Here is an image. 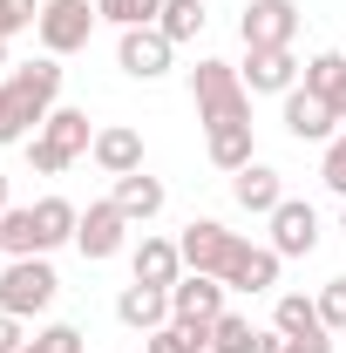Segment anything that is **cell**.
I'll return each mask as SVG.
<instances>
[{"label": "cell", "instance_id": "cell-1", "mask_svg": "<svg viewBox=\"0 0 346 353\" xmlns=\"http://www.w3.org/2000/svg\"><path fill=\"white\" fill-rule=\"evenodd\" d=\"M54 102H61V61H54V54L7 68V75H0V143L41 136V123H48Z\"/></svg>", "mask_w": 346, "mask_h": 353}, {"label": "cell", "instance_id": "cell-2", "mask_svg": "<svg viewBox=\"0 0 346 353\" xmlns=\"http://www.w3.org/2000/svg\"><path fill=\"white\" fill-rule=\"evenodd\" d=\"M190 95H197V123L217 130V123H252V88L231 61H197L190 68Z\"/></svg>", "mask_w": 346, "mask_h": 353}, {"label": "cell", "instance_id": "cell-3", "mask_svg": "<svg viewBox=\"0 0 346 353\" xmlns=\"http://www.w3.org/2000/svg\"><path fill=\"white\" fill-rule=\"evenodd\" d=\"M54 292H61V279H54L48 259H7V265H0V312L34 319V312L54 306Z\"/></svg>", "mask_w": 346, "mask_h": 353}, {"label": "cell", "instance_id": "cell-4", "mask_svg": "<svg viewBox=\"0 0 346 353\" xmlns=\"http://www.w3.org/2000/svg\"><path fill=\"white\" fill-rule=\"evenodd\" d=\"M95 0H41V21H34V41H41V54H82L88 34H95Z\"/></svg>", "mask_w": 346, "mask_h": 353}, {"label": "cell", "instance_id": "cell-5", "mask_svg": "<svg viewBox=\"0 0 346 353\" xmlns=\"http://www.w3.org/2000/svg\"><path fill=\"white\" fill-rule=\"evenodd\" d=\"M224 299H231L224 279H211V272H183V279L170 285V319H176V326H204V333H211L217 319L231 312Z\"/></svg>", "mask_w": 346, "mask_h": 353}, {"label": "cell", "instance_id": "cell-6", "mask_svg": "<svg viewBox=\"0 0 346 353\" xmlns=\"http://www.w3.org/2000/svg\"><path fill=\"white\" fill-rule=\"evenodd\" d=\"M238 245H245V238H238L231 224H217V218H190V224H183V238H176L183 272H211V279H224V265H231Z\"/></svg>", "mask_w": 346, "mask_h": 353}, {"label": "cell", "instance_id": "cell-7", "mask_svg": "<svg viewBox=\"0 0 346 353\" xmlns=\"http://www.w3.org/2000/svg\"><path fill=\"white\" fill-rule=\"evenodd\" d=\"M176 61V41L163 28H123V41H116V68L136 75V82H163Z\"/></svg>", "mask_w": 346, "mask_h": 353}, {"label": "cell", "instance_id": "cell-8", "mask_svg": "<svg viewBox=\"0 0 346 353\" xmlns=\"http://www.w3.org/2000/svg\"><path fill=\"white\" fill-rule=\"evenodd\" d=\"M238 34H245V48H292V34H299V0H245Z\"/></svg>", "mask_w": 346, "mask_h": 353}, {"label": "cell", "instance_id": "cell-9", "mask_svg": "<svg viewBox=\"0 0 346 353\" xmlns=\"http://www.w3.org/2000/svg\"><path fill=\"white\" fill-rule=\"evenodd\" d=\"M130 245V218L116 211V197H95L82 211V231H75V252H82L88 265H102V259H116Z\"/></svg>", "mask_w": 346, "mask_h": 353}, {"label": "cell", "instance_id": "cell-10", "mask_svg": "<svg viewBox=\"0 0 346 353\" xmlns=\"http://www.w3.org/2000/svg\"><path fill=\"white\" fill-rule=\"evenodd\" d=\"M238 75H245V88H252V95H292L305 68L292 61V48H245Z\"/></svg>", "mask_w": 346, "mask_h": 353}, {"label": "cell", "instance_id": "cell-11", "mask_svg": "<svg viewBox=\"0 0 346 353\" xmlns=\"http://www.w3.org/2000/svg\"><path fill=\"white\" fill-rule=\"evenodd\" d=\"M265 224H272V252H278V259H305V252H319V211H312L305 197H285Z\"/></svg>", "mask_w": 346, "mask_h": 353}, {"label": "cell", "instance_id": "cell-12", "mask_svg": "<svg viewBox=\"0 0 346 353\" xmlns=\"http://www.w3.org/2000/svg\"><path fill=\"white\" fill-rule=\"evenodd\" d=\"M116 319H123L130 333H156V326H170V285H143V279H130V285L116 292Z\"/></svg>", "mask_w": 346, "mask_h": 353}, {"label": "cell", "instance_id": "cell-13", "mask_svg": "<svg viewBox=\"0 0 346 353\" xmlns=\"http://www.w3.org/2000/svg\"><path fill=\"white\" fill-rule=\"evenodd\" d=\"M88 157H95V170H102V176L143 170V130H130V123H102L95 143H88Z\"/></svg>", "mask_w": 346, "mask_h": 353}, {"label": "cell", "instance_id": "cell-14", "mask_svg": "<svg viewBox=\"0 0 346 353\" xmlns=\"http://www.w3.org/2000/svg\"><path fill=\"white\" fill-rule=\"evenodd\" d=\"M285 136H292V143H333V136H340V116L299 82L292 95H285Z\"/></svg>", "mask_w": 346, "mask_h": 353}, {"label": "cell", "instance_id": "cell-15", "mask_svg": "<svg viewBox=\"0 0 346 353\" xmlns=\"http://www.w3.org/2000/svg\"><path fill=\"white\" fill-rule=\"evenodd\" d=\"M231 197H238V211H252V218H272V211L285 204V176L272 170V163H245V170L231 176Z\"/></svg>", "mask_w": 346, "mask_h": 353}, {"label": "cell", "instance_id": "cell-16", "mask_svg": "<svg viewBox=\"0 0 346 353\" xmlns=\"http://www.w3.org/2000/svg\"><path fill=\"white\" fill-rule=\"evenodd\" d=\"M278 252H272V245H238V252H231V265H224V285H231V292H272V285H278Z\"/></svg>", "mask_w": 346, "mask_h": 353}, {"label": "cell", "instance_id": "cell-17", "mask_svg": "<svg viewBox=\"0 0 346 353\" xmlns=\"http://www.w3.org/2000/svg\"><path fill=\"white\" fill-rule=\"evenodd\" d=\"M34 211V252H54V245H75V231H82V211L68 204V197H41V204H28Z\"/></svg>", "mask_w": 346, "mask_h": 353}, {"label": "cell", "instance_id": "cell-18", "mask_svg": "<svg viewBox=\"0 0 346 353\" xmlns=\"http://www.w3.org/2000/svg\"><path fill=\"white\" fill-rule=\"evenodd\" d=\"M41 136L75 163V157H88V143H95V123H88V109H68V102H54L48 109V123H41Z\"/></svg>", "mask_w": 346, "mask_h": 353}, {"label": "cell", "instance_id": "cell-19", "mask_svg": "<svg viewBox=\"0 0 346 353\" xmlns=\"http://www.w3.org/2000/svg\"><path fill=\"white\" fill-rule=\"evenodd\" d=\"M109 197H116V211H123L130 224H150L156 211H163V183H156L150 170H130V176H116V190H109Z\"/></svg>", "mask_w": 346, "mask_h": 353}, {"label": "cell", "instance_id": "cell-20", "mask_svg": "<svg viewBox=\"0 0 346 353\" xmlns=\"http://www.w3.org/2000/svg\"><path fill=\"white\" fill-rule=\"evenodd\" d=\"M204 150H211V163L224 176H238L245 163H258V150H252V123H217V130H204Z\"/></svg>", "mask_w": 346, "mask_h": 353}, {"label": "cell", "instance_id": "cell-21", "mask_svg": "<svg viewBox=\"0 0 346 353\" xmlns=\"http://www.w3.org/2000/svg\"><path fill=\"white\" fill-rule=\"evenodd\" d=\"M136 279H143V285H176V279H183V252H176V238H150V231H143V245H136Z\"/></svg>", "mask_w": 346, "mask_h": 353}, {"label": "cell", "instance_id": "cell-22", "mask_svg": "<svg viewBox=\"0 0 346 353\" xmlns=\"http://www.w3.org/2000/svg\"><path fill=\"white\" fill-rule=\"evenodd\" d=\"M305 88H312V95H319V102L346 123V54H333V48H326V54H312V61H305Z\"/></svg>", "mask_w": 346, "mask_h": 353}, {"label": "cell", "instance_id": "cell-23", "mask_svg": "<svg viewBox=\"0 0 346 353\" xmlns=\"http://www.w3.org/2000/svg\"><path fill=\"white\" fill-rule=\"evenodd\" d=\"M272 326H278L285 340H305V333H326V326H319V306H312L305 292H278V306H272Z\"/></svg>", "mask_w": 346, "mask_h": 353}, {"label": "cell", "instance_id": "cell-24", "mask_svg": "<svg viewBox=\"0 0 346 353\" xmlns=\"http://www.w3.org/2000/svg\"><path fill=\"white\" fill-rule=\"evenodd\" d=\"M204 21H211V14H204V0H163V14H156V28H163L176 48L197 41V34H204Z\"/></svg>", "mask_w": 346, "mask_h": 353}, {"label": "cell", "instance_id": "cell-25", "mask_svg": "<svg viewBox=\"0 0 346 353\" xmlns=\"http://www.w3.org/2000/svg\"><path fill=\"white\" fill-rule=\"evenodd\" d=\"M143 353H211V333L204 326H156V333H143Z\"/></svg>", "mask_w": 346, "mask_h": 353}, {"label": "cell", "instance_id": "cell-26", "mask_svg": "<svg viewBox=\"0 0 346 353\" xmlns=\"http://www.w3.org/2000/svg\"><path fill=\"white\" fill-rule=\"evenodd\" d=\"M95 14L123 34V28H156V14H163V0H95Z\"/></svg>", "mask_w": 346, "mask_h": 353}, {"label": "cell", "instance_id": "cell-27", "mask_svg": "<svg viewBox=\"0 0 346 353\" xmlns=\"http://www.w3.org/2000/svg\"><path fill=\"white\" fill-rule=\"evenodd\" d=\"M211 353H258V326L245 312H224L211 326Z\"/></svg>", "mask_w": 346, "mask_h": 353}, {"label": "cell", "instance_id": "cell-28", "mask_svg": "<svg viewBox=\"0 0 346 353\" xmlns=\"http://www.w3.org/2000/svg\"><path fill=\"white\" fill-rule=\"evenodd\" d=\"M0 238H7V259H41L34 252V211H0Z\"/></svg>", "mask_w": 346, "mask_h": 353}, {"label": "cell", "instance_id": "cell-29", "mask_svg": "<svg viewBox=\"0 0 346 353\" xmlns=\"http://www.w3.org/2000/svg\"><path fill=\"white\" fill-rule=\"evenodd\" d=\"M312 306H319V326H326V333H346V279H326V285L312 292Z\"/></svg>", "mask_w": 346, "mask_h": 353}, {"label": "cell", "instance_id": "cell-30", "mask_svg": "<svg viewBox=\"0 0 346 353\" xmlns=\"http://www.w3.org/2000/svg\"><path fill=\"white\" fill-rule=\"evenodd\" d=\"M21 353H82V326H61V319H54V326H41Z\"/></svg>", "mask_w": 346, "mask_h": 353}, {"label": "cell", "instance_id": "cell-31", "mask_svg": "<svg viewBox=\"0 0 346 353\" xmlns=\"http://www.w3.org/2000/svg\"><path fill=\"white\" fill-rule=\"evenodd\" d=\"M319 183H326V190H333V197L346 204V130L326 143V157H319Z\"/></svg>", "mask_w": 346, "mask_h": 353}, {"label": "cell", "instance_id": "cell-32", "mask_svg": "<svg viewBox=\"0 0 346 353\" xmlns=\"http://www.w3.org/2000/svg\"><path fill=\"white\" fill-rule=\"evenodd\" d=\"M41 21V0H0V41H14V34H28Z\"/></svg>", "mask_w": 346, "mask_h": 353}, {"label": "cell", "instance_id": "cell-33", "mask_svg": "<svg viewBox=\"0 0 346 353\" xmlns=\"http://www.w3.org/2000/svg\"><path fill=\"white\" fill-rule=\"evenodd\" d=\"M28 163H34L41 176H61V170H68V157H61L48 136H28Z\"/></svg>", "mask_w": 346, "mask_h": 353}, {"label": "cell", "instance_id": "cell-34", "mask_svg": "<svg viewBox=\"0 0 346 353\" xmlns=\"http://www.w3.org/2000/svg\"><path fill=\"white\" fill-rule=\"evenodd\" d=\"M28 347V333H21V319L14 312H0V353H21Z\"/></svg>", "mask_w": 346, "mask_h": 353}, {"label": "cell", "instance_id": "cell-35", "mask_svg": "<svg viewBox=\"0 0 346 353\" xmlns=\"http://www.w3.org/2000/svg\"><path fill=\"white\" fill-rule=\"evenodd\" d=\"M285 353H333V333H305V340H285Z\"/></svg>", "mask_w": 346, "mask_h": 353}, {"label": "cell", "instance_id": "cell-36", "mask_svg": "<svg viewBox=\"0 0 346 353\" xmlns=\"http://www.w3.org/2000/svg\"><path fill=\"white\" fill-rule=\"evenodd\" d=\"M0 211H14V204H7V176H0Z\"/></svg>", "mask_w": 346, "mask_h": 353}, {"label": "cell", "instance_id": "cell-37", "mask_svg": "<svg viewBox=\"0 0 346 353\" xmlns=\"http://www.w3.org/2000/svg\"><path fill=\"white\" fill-rule=\"evenodd\" d=\"M7 68H14V61H7V41H0V75H7Z\"/></svg>", "mask_w": 346, "mask_h": 353}, {"label": "cell", "instance_id": "cell-38", "mask_svg": "<svg viewBox=\"0 0 346 353\" xmlns=\"http://www.w3.org/2000/svg\"><path fill=\"white\" fill-rule=\"evenodd\" d=\"M340 231H346V204H340Z\"/></svg>", "mask_w": 346, "mask_h": 353}, {"label": "cell", "instance_id": "cell-39", "mask_svg": "<svg viewBox=\"0 0 346 353\" xmlns=\"http://www.w3.org/2000/svg\"><path fill=\"white\" fill-rule=\"evenodd\" d=\"M0 259H7V238H0Z\"/></svg>", "mask_w": 346, "mask_h": 353}]
</instances>
